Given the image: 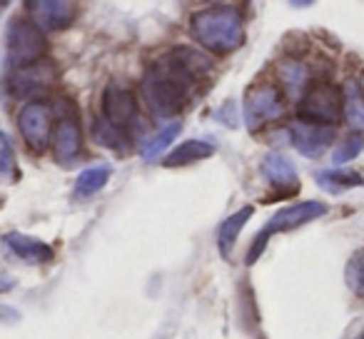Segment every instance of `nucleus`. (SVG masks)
<instances>
[{
  "mask_svg": "<svg viewBox=\"0 0 364 339\" xmlns=\"http://www.w3.org/2000/svg\"><path fill=\"white\" fill-rule=\"evenodd\" d=\"M213 68L210 58L190 48H175L147 70L142 97L157 117H172L193 97V87L203 72Z\"/></svg>",
  "mask_w": 364,
  "mask_h": 339,
  "instance_id": "nucleus-1",
  "label": "nucleus"
},
{
  "mask_svg": "<svg viewBox=\"0 0 364 339\" xmlns=\"http://www.w3.org/2000/svg\"><path fill=\"white\" fill-rule=\"evenodd\" d=\"M190 33L200 45L218 55L237 50L245 41L242 18L232 8H208L195 13L190 21Z\"/></svg>",
  "mask_w": 364,
  "mask_h": 339,
  "instance_id": "nucleus-2",
  "label": "nucleus"
},
{
  "mask_svg": "<svg viewBox=\"0 0 364 339\" xmlns=\"http://www.w3.org/2000/svg\"><path fill=\"white\" fill-rule=\"evenodd\" d=\"M322 215H327V205L324 203H317V200H307V203H297V205H289V208L279 210V212L272 215L267 225L262 227L259 237L255 240V244L250 247V254H247V264H252L259 254L264 252L267 247L269 237L277 232H289V230H297L302 225L312 222V220H319Z\"/></svg>",
  "mask_w": 364,
  "mask_h": 339,
  "instance_id": "nucleus-3",
  "label": "nucleus"
},
{
  "mask_svg": "<svg viewBox=\"0 0 364 339\" xmlns=\"http://www.w3.org/2000/svg\"><path fill=\"white\" fill-rule=\"evenodd\" d=\"M344 117V95L329 82L307 87L299 100V120L332 127Z\"/></svg>",
  "mask_w": 364,
  "mask_h": 339,
  "instance_id": "nucleus-4",
  "label": "nucleus"
},
{
  "mask_svg": "<svg viewBox=\"0 0 364 339\" xmlns=\"http://www.w3.org/2000/svg\"><path fill=\"white\" fill-rule=\"evenodd\" d=\"M46 55V38L33 23L13 21L8 26V63L18 70L41 63Z\"/></svg>",
  "mask_w": 364,
  "mask_h": 339,
  "instance_id": "nucleus-5",
  "label": "nucleus"
},
{
  "mask_svg": "<svg viewBox=\"0 0 364 339\" xmlns=\"http://www.w3.org/2000/svg\"><path fill=\"white\" fill-rule=\"evenodd\" d=\"M18 127H21L23 140L36 152H43L50 145L53 137V110L48 102H28L18 115Z\"/></svg>",
  "mask_w": 364,
  "mask_h": 339,
  "instance_id": "nucleus-6",
  "label": "nucleus"
},
{
  "mask_svg": "<svg viewBox=\"0 0 364 339\" xmlns=\"http://www.w3.org/2000/svg\"><path fill=\"white\" fill-rule=\"evenodd\" d=\"M245 122H247L250 130H259L262 125L267 122L277 120L279 115L284 112V100H282V92L277 87H255V90L247 92L245 97Z\"/></svg>",
  "mask_w": 364,
  "mask_h": 339,
  "instance_id": "nucleus-7",
  "label": "nucleus"
},
{
  "mask_svg": "<svg viewBox=\"0 0 364 339\" xmlns=\"http://www.w3.org/2000/svg\"><path fill=\"white\" fill-rule=\"evenodd\" d=\"M28 11L33 16V26L41 33L65 31L77 18V6L70 0H31Z\"/></svg>",
  "mask_w": 364,
  "mask_h": 339,
  "instance_id": "nucleus-8",
  "label": "nucleus"
},
{
  "mask_svg": "<svg viewBox=\"0 0 364 339\" xmlns=\"http://www.w3.org/2000/svg\"><path fill=\"white\" fill-rule=\"evenodd\" d=\"M58 80L55 65L48 60H41L31 68H23L16 70L8 80V87L16 97H28V95H38L43 90H50Z\"/></svg>",
  "mask_w": 364,
  "mask_h": 339,
  "instance_id": "nucleus-9",
  "label": "nucleus"
},
{
  "mask_svg": "<svg viewBox=\"0 0 364 339\" xmlns=\"http://www.w3.org/2000/svg\"><path fill=\"white\" fill-rule=\"evenodd\" d=\"M292 145L302 152L304 157H319L322 152H327V147L334 142V130L324 125H314V122L297 120L292 127Z\"/></svg>",
  "mask_w": 364,
  "mask_h": 339,
  "instance_id": "nucleus-10",
  "label": "nucleus"
},
{
  "mask_svg": "<svg viewBox=\"0 0 364 339\" xmlns=\"http://www.w3.org/2000/svg\"><path fill=\"white\" fill-rule=\"evenodd\" d=\"M102 117L115 127H127L137 117V97L125 87L110 85L102 95Z\"/></svg>",
  "mask_w": 364,
  "mask_h": 339,
  "instance_id": "nucleus-11",
  "label": "nucleus"
},
{
  "mask_svg": "<svg viewBox=\"0 0 364 339\" xmlns=\"http://www.w3.org/2000/svg\"><path fill=\"white\" fill-rule=\"evenodd\" d=\"M262 175L269 183V188L277 190V195L287 198V195H294L299 190V178L297 170H294L292 160L279 152H272L262 160Z\"/></svg>",
  "mask_w": 364,
  "mask_h": 339,
  "instance_id": "nucleus-12",
  "label": "nucleus"
},
{
  "mask_svg": "<svg viewBox=\"0 0 364 339\" xmlns=\"http://www.w3.org/2000/svg\"><path fill=\"white\" fill-rule=\"evenodd\" d=\"M6 247L8 252L13 254V257L23 259V262L28 264H43V262H50L53 259V247L50 244H46L43 240L38 237H31V235H23V232H11L6 235Z\"/></svg>",
  "mask_w": 364,
  "mask_h": 339,
  "instance_id": "nucleus-13",
  "label": "nucleus"
},
{
  "mask_svg": "<svg viewBox=\"0 0 364 339\" xmlns=\"http://www.w3.org/2000/svg\"><path fill=\"white\" fill-rule=\"evenodd\" d=\"M80 122L75 115H63L58 120L55 130H53V147H55V157L63 162H70L80 152Z\"/></svg>",
  "mask_w": 364,
  "mask_h": 339,
  "instance_id": "nucleus-14",
  "label": "nucleus"
},
{
  "mask_svg": "<svg viewBox=\"0 0 364 339\" xmlns=\"http://www.w3.org/2000/svg\"><path fill=\"white\" fill-rule=\"evenodd\" d=\"M252 212L255 210L247 205V208H242L235 215H230V217L218 227V247H220V252H223V257H230V254H232L235 242H237L240 232H242V227L247 225V220L252 217Z\"/></svg>",
  "mask_w": 364,
  "mask_h": 339,
  "instance_id": "nucleus-15",
  "label": "nucleus"
},
{
  "mask_svg": "<svg viewBox=\"0 0 364 339\" xmlns=\"http://www.w3.org/2000/svg\"><path fill=\"white\" fill-rule=\"evenodd\" d=\"M215 152V147L210 142H203V140H188L177 145L170 155L165 157V165L167 167H182V165H193L198 160H205Z\"/></svg>",
  "mask_w": 364,
  "mask_h": 339,
  "instance_id": "nucleus-16",
  "label": "nucleus"
},
{
  "mask_svg": "<svg viewBox=\"0 0 364 339\" xmlns=\"http://www.w3.org/2000/svg\"><path fill=\"white\" fill-rule=\"evenodd\" d=\"M317 183L322 185L327 193L342 195V193H347V190L364 185V180H362V175L354 173V170H322V173H317Z\"/></svg>",
  "mask_w": 364,
  "mask_h": 339,
  "instance_id": "nucleus-17",
  "label": "nucleus"
},
{
  "mask_svg": "<svg viewBox=\"0 0 364 339\" xmlns=\"http://www.w3.org/2000/svg\"><path fill=\"white\" fill-rule=\"evenodd\" d=\"M110 180V165H92L87 170H82L80 178L75 183V195L77 198H92L95 193H100Z\"/></svg>",
  "mask_w": 364,
  "mask_h": 339,
  "instance_id": "nucleus-18",
  "label": "nucleus"
},
{
  "mask_svg": "<svg viewBox=\"0 0 364 339\" xmlns=\"http://www.w3.org/2000/svg\"><path fill=\"white\" fill-rule=\"evenodd\" d=\"M279 80H282L284 90L289 95H304V85H307V68L302 65L299 60H282L277 68Z\"/></svg>",
  "mask_w": 364,
  "mask_h": 339,
  "instance_id": "nucleus-19",
  "label": "nucleus"
},
{
  "mask_svg": "<svg viewBox=\"0 0 364 339\" xmlns=\"http://www.w3.org/2000/svg\"><path fill=\"white\" fill-rule=\"evenodd\" d=\"M177 132H180V122H170V125H165L160 132H155V135L150 137L147 142H142V157H145L147 162L155 160V157H160L162 152L170 147V142L177 137Z\"/></svg>",
  "mask_w": 364,
  "mask_h": 339,
  "instance_id": "nucleus-20",
  "label": "nucleus"
},
{
  "mask_svg": "<svg viewBox=\"0 0 364 339\" xmlns=\"http://www.w3.org/2000/svg\"><path fill=\"white\" fill-rule=\"evenodd\" d=\"M92 137H95V142L102 147H112V150H117V152L127 150L125 132H122L120 127L110 125L105 117H102V120H95V125H92Z\"/></svg>",
  "mask_w": 364,
  "mask_h": 339,
  "instance_id": "nucleus-21",
  "label": "nucleus"
},
{
  "mask_svg": "<svg viewBox=\"0 0 364 339\" xmlns=\"http://www.w3.org/2000/svg\"><path fill=\"white\" fill-rule=\"evenodd\" d=\"M344 117L357 132L364 130V97L354 82L344 87Z\"/></svg>",
  "mask_w": 364,
  "mask_h": 339,
  "instance_id": "nucleus-22",
  "label": "nucleus"
},
{
  "mask_svg": "<svg viewBox=\"0 0 364 339\" xmlns=\"http://www.w3.org/2000/svg\"><path fill=\"white\" fill-rule=\"evenodd\" d=\"M344 279H347L349 289L364 297V247L349 257L347 269H344Z\"/></svg>",
  "mask_w": 364,
  "mask_h": 339,
  "instance_id": "nucleus-23",
  "label": "nucleus"
},
{
  "mask_svg": "<svg viewBox=\"0 0 364 339\" xmlns=\"http://www.w3.org/2000/svg\"><path fill=\"white\" fill-rule=\"evenodd\" d=\"M362 150H364V132H352V135L347 137V142H344V145L334 152V162H337V165H342V162L354 160V157H357Z\"/></svg>",
  "mask_w": 364,
  "mask_h": 339,
  "instance_id": "nucleus-24",
  "label": "nucleus"
},
{
  "mask_svg": "<svg viewBox=\"0 0 364 339\" xmlns=\"http://www.w3.org/2000/svg\"><path fill=\"white\" fill-rule=\"evenodd\" d=\"M16 173V155L6 132H0V180H11Z\"/></svg>",
  "mask_w": 364,
  "mask_h": 339,
  "instance_id": "nucleus-25",
  "label": "nucleus"
},
{
  "mask_svg": "<svg viewBox=\"0 0 364 339\" xmlns=\"http://www.w3.org/2000/svg\"><path fill=\"white\" fill-rule=\"evenodd\" d=\"M13 287H16V277L0 264V292H8V289H13Z\"/></svg>",
  "mask_w": 364,
  "mask_h": 339,
  "instance_id": "nucleus-26",
  "label": "nucleus"
},
{
  "mask_svg": "<svg viewBox=\"0 0 364 339\" xmlns=\"http://www.w3.org/2000/svg\"><path fill=\"white\" fill-rule=\"evenodd\" d=\"M359 92H362V97H364V72H362V80H359Z\"/></svg>",
  "mask_w": 364,
  "mask_h": 339,
  "instance_id": "nucleus-27",
  "label": "nucleus"
}]
</instances>
